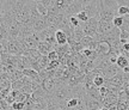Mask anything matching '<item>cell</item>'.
<instances>
[{"instance_id":"cell-3","label":"cell","mask_w":129,"mask_h":110,"mask_svg":"<svg viewBox=\"0 0 129 110\" xmlns=\"http://www.w3.org/2000/svg\"><path fill=\"white\" fill-rule=\"evenodd\" d=\"M81 11H83V0H71L69 5L64 11V14L66 17H72L77 16Z\"/></svg>"},{"instance_id":"cell-18","label":"cell","mask_w":129,"mask_h":110,"mask_svg":"<svg viewBox=\"0 0 129 110\" xmlns=\"http://www.w3.org/2000/svg\"><path fill=\"white\" fill-rule=\"evenodd\" d=\"M128 110H129V109H128Z\"/></svg>"},{"instance_id":"cell-11","label":"cell","mask_w":129,"mask_h":110,"mask_svg":"<svg viewBox=\"0 0 129 110\" xmlns=\"http://www.w3.org/2000/svg\"><path fill=\"white\" fill-rule=\"evenodd\" d=\"M68 20H69V24H71V26L75 29V28H79L83 23H80L79 22V19L77 18V16H72V17H68Z\"/></svg>"},{"instance_id":"cell-15","label":"cell","mask_w":129,"mask_h":110,"mask_svg":"<svg viewBox=\"0 0 129 110\" xmlns=\"http://www.w3.org/2000/svg\"><path fill=\"white\" fill-rule=\"evenodd\" d=\"M116 109L117 110H128L129 106H128V104H127V102L118 101L116 103Z\"/></svg>"},{"instance_id":"cell-1","label":"cell","mask_w":129,"mask_h":110,"mask_svg":"<svg viewBox=\"0 0 129 110\" xmlns=\"http://www.w3.org/2000/svg\"><path fill=\"white\" fill-rule=\"evenodd\" d=\"M83 11L87 14L88 19L98 17L99 12H101L99 0H85V1H83Z\"/></svg>"},{"instance_id":"cell-12","label":"cell","mask_w":129,"mask_h":110,"mask_svg":"<svg viewBox=\"0 0 129 110\" xmlns=\"http://www.w3.org/2000/svg\"><path fill=\"white\" fill-rule=\"evenodd\" d=\"M122 24H123V17H121V16H116L114 20H112V25L115 28H118L120 29L122 26Z\"/></svg>"},{"instance_id":"cell-10","label":"cell","mask_w":129,"mask_h":110,"mask_svg":"<svg viewBox=\"0 0 129 110\" xmlns=\"http://www.w3.org/2000/svg\"><path fill=\"white\" fill-rule=\"evenodd\" d=\"M78 103H79V99H78V98H74V97H72V98L67 99L66 106H67L68 109H75V108L78 106Z\"/></svg>"},{"instance_id":"cell-17","label":"cell","mask_w":129,"mask_h":110,"mask_svg":"<svg viewBox=\"0 0 129 110\" xmlns=\"http://www.w3.org/2000/svg\"><path fill=\"white\" fill-rule=\"evenodd\" d=\"M99 110H109V109H108V108H105V106H102Z\"/></svg>"},{"instance_id":"cell-2","label":"cell","mask_w":129,"mask_h":110,"mask_svg":"<svg viewBox=\"0 0 129 110\" xmlns=\"http://www.w3.org/2000/svg\"><path fill=\"white\" fill-rule=\"evenodd\" d=\"M98 23H99V16L94 18H90L86 23L83 24V30L85 36H90L96 38L98 35Z\"/></svg>"},{"instance_id":"cell-7","label":"cell","mask_w":129,"mask_h":110,"mask_svg":"<svg viewBox=\"0 0 129 110\" xmlns=\"http://www.w3.org/2000/svg\"><path fill=\"white\" fill-rule=\"evenodd\" d=\"M116 65H117V67L121 69H124L125 67H128L129 66V59L125 56V55H118L117 56V62H116Z\"/></svg>"},{"instance_id":"cell-6","label":"cell","mask_w":129,"mask_h":110,"mask_svg":"<svg viewBox=\"0 0 129 110\" xmlns=\"http://www.w3.org/2000/svg\"><path fill=\"white\" fill-rule=\"evenodd\" d=\"M47 28H48V23L46 20V17H42L41 19H38L36 23L34 24V30L36 34H40V32L44 31Z\"/></svg>"},{"instance_id":"cell-8","label":"cell","mask_w":129,"mask_h":110,"mask_svg":"<svg viewBox=\"0 0 129 110\" xmlns=\"http://www.w3.org/2000/svg\"><path fill=\"white\" fill-rule=\"evenodd\" d=\"M93 85H94L97 89L104 86V85H105V78H104V75H103V74H97V75H94V78H93Z\"/></svg>"},{"instance_id":"cell-9","label":"cell","mask_w":129,"mask_h":110,"mask_svg":"<svg viewBox=\"0 0 129 110\" xmlns=\"http://www.w3.org/2000/svg\"><path fill=\"white\" fill-rule=\"evenodd\" d=\"M35 3H36V9L40 12V14H41L42 17H46L47 14H48V9H47L44 5H42L41 1H35Z\"/></svg>"},{"instance_id":"cell-16","label":"cell","mask_w":129,"mask_h":110,"mask_svg":"<svg viewBox=\"0 0 129 110\" xmlns=\"http://www.w3.org/2000/svg\"><path fill=\"white\" fill-rule=\"evenodd\" d=\"M48 59H49V61H55V60H59V55L55 50H51L48 54Z\"/></svg>"},{"instance_id":"cell-5","label":"cell","mask_w":129,"mask_h":110,"mask_svg":"<svg viewBox=\"0 0 129 110\" xmlns=\"http://www.w3.org/2000/svg\"><path fill=\"white\" fill-rule=\"evenodd\" d=\"M37 50L40 51V54L42 56H48V54L50 53L51 50H54V47L48 44L47 42H40L38 46H37Z\"/></svg>"},{"instance_id":"cell-4","label":"cell","mask_w":129,"mask_h":110,"mask_svg":"<svg viewBox=\"0 0 129 110\" xmlns=\"http://www.w3.org/2000/svg\"><path fill=\"white\" fill-rule=\"evenodd\" d=\"M54 37H55V41L57 46H66L68 43V37H67V35L62 30H56Z\"/></svg>"},{"instance_id":"cell-13","label":"cell","mask_w":129,"mask_h":110,"mask_svg":"<svg viewBox=\"0 0 129 110\" xmlns=\"http://www.w3.org/2000/svg\"><path fill=\"white\" fill-rule=\"evenodd\" d=\"M11 110H25V103L22 102H14L11 105Z\"/></svg>"},{"instance_id":"cell-14","label":"cell","mask_w":129,"mask_h":110,"mask_svg":"<svg viewBox=\"0 0 129 110\" xmlns=\"http://www.w3.org/2000/svg\"><path fill=\"white\" fill-rule=\"evenodd\" d=\"M77 18L79 19V22H80V23H86V22H87L88 20V17H87V14L85 13V12H84V11H81V12H79L78 14H77Z\"/></svg>"}]
</instances>
